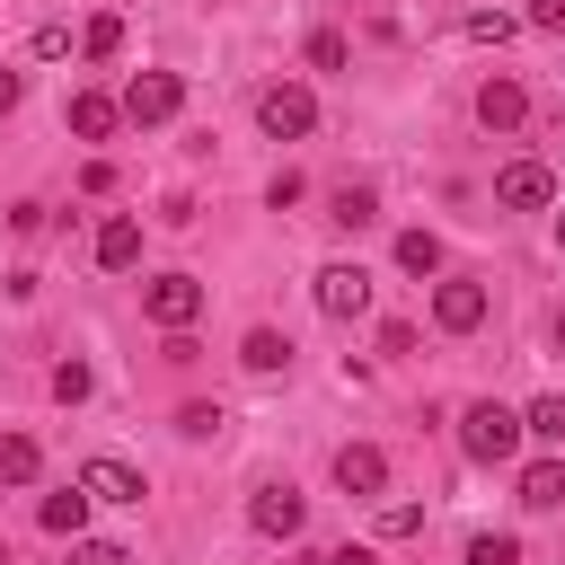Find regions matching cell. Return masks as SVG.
Masks as SVG:
<instances>
[{
  "instance_id": "cell-1",
  "label": "cell",
  "mask_w": 565,
  "mask_h": 565,
  "mask_svg": "<svg viewBox=\"0 0 565 565\" xmlns=\"http://www.w3.org/2000/svg\"><path fill=\"white\" fill-rule=\"evenodd\" d=\"M521 415L503 406V397H477V406H459V450L477 459V468H503V459H521Z\"/></svg>"
},
{
  "instance_id": "cell-2",
  "label": "cell",
  "mask_w": 565,
  "mask_h": 565,
  "mask_svg": "<svg viewBox=\"0 0 565 565\" xmlns=\"http://www.w3.org/2000/svg\"><path fill=\"white\" fill-rule=\"evenodd\" d=\"M141 318H150L159 335H185V327L203 318V282H194V274H150V282H141Z\"/></svg>"
},
{
  "instance_id": "cell-3",
  "label": "cell",
  "mask_w": 565,
  "mask_h": 565,
  "mask_svg": "<svg viewBox=\"0 0 565 565\" xmlns=\"http://www.w3.org/2000/svg\"><path fill=\"white\" fill-rule=\"evenodd\" d=\"M256 124H265L274 141H300V132H318V97H309L300 79H265V88H256Z\"/></svg>"
},
{
  "instance_id": "cell-4",
  "label": "cell",
  "mask_w": 565,
  "mask_h": 565,
  "mask_svg": "<svg viewBox=\"0 0 565 565\" xmlns=\"http://www.w3.org/2000/svg\"><path fill=\"white\" fill-rule=\"evenodd\" d=\"M115 106H124L132 124H177V106H185V79H177V71H132Z\"/></svg>"
},
{
  "instance_id": "cell-5",
  "label": "cell",
  "mask_w": 565,
  "mask_h": 565,
  "mask_svg": "<svg viewBox=\"0 0 565 565\" xmlns=\"http://www.w3.org/2000/svg\"><path fill=\"white\" fill-rule=\"evenodd\" d=\"M494 203L503 212H547L556 203V168L547 159H503L494 168Z\"/></svg>"
},
{
  "instance_id": "cell-6",
  "label": "cell",
  "mask_w": 565,
  "mask_h": 565,
  "mask_svg": "<svg viewBox=\"0 0 565 565\" xmlns=\"http://www.w3.org/2000/svg\"><path fill=\"white\" fill-rule=\"evenodd\" d=\"M477 124H486V132H521V124H530V88H521L512 71H486V79H477Z\"/></svg>"
},
{
  "instance_id": "cell-7",
  "label": "cell",
  "mask_w": 565,
  "mask_h": 565,
  "mask_svg": "<svg viewBox=\"0 0 565 565\" xmlns=\"http://www.w3.org/2000/svg\"><path fill=\"white\" fill-rule=\"evenodd\" d=\"M433 327H441V335H477V327H486V282H468V274L433 282Z\"/></svg>"
},
{
  "instance_id": "cell-8",
  "label": "cell",
  "mask_w": 565,
  "mask_h": 565,
  "mask_svg": "<svg viewBox=\"0 0 565 565\" xmlns=\"http://www.w3.org/2000/svg\"><path fill=\"white\" fill-rule=\"evenodd\" d=\"M300 521H309L300 486H256V494H247V530H256V539H300Z\"/></svg>"
},
{
  "instance_id": "cell-9",
  "label": "cell",
  "mask_w": 565,
  "mask_h": 565,
  "mask_svg": "<svg viewBox=\"0 0 565 565\" xmlns=\"http://www.w3.org/2000/svg\"><path fill=\"white\" fill-rule=\"evenodd\" d=\"M335 486H344L353 503L388 494V450H380V441H344V450H335Z\"/></svg>"
},
{
  "instance_id": "cell-10",
  "label": "cell",
  "mask_w": 565,
  "mask_h": 565,
  "mask_svg": "<svg viewBox=\"0 0 565 565\" xmlns=\"http://www.w3.org/2000/svg\"><path fill=\"white\" fill-rule=\"evenodd\" d=\"M318 309L327 318H362L371 309V274L362 265H318Z\"/></svg>"
},
{
  "instance_id": "cell-11",
  "label": "cell",
  "mask_w": 565,
  "mask_h": 565,
  "mask_svg": "<svg viewBox=\"0 0 565 565\" xmlns=\"http://www.w3.org/2000/svg\"><path fill=\"white\" fill-rule=\"evenodd\" d=\"M79 494L88 503H141V468L132 459H88L79 468Z\"/></svg>"
},
{
  "instance_id": "cell-12",
  "label": "cell",
  "mask_w": 565,
  "mask_h": 565,
  "mask_svg": "<svg viewBox=\"0 0 565 565\" xmlns=\"http://www.w3.org/2000/svg\"><path fill=\"white\" fill-rule=\"evenodd\" d=\"M88 256H97L106 274H132V265H141V221H132V212L97 221V247H88Z\"/></svg>"
},
{
  "instance_id": "cell-13",
  "label": "cell",
  "mask_w": 565,
  "mask_h": 565,
  "mask_svg": "<svg viewBox=\"0 0 565 565\" xmlns=\"http://www.w3.org/2000/svg\"><path fill=\"white\" fill-rule=\"evenodd\" d=\"M115 124H124V106H115L106 88H79V97H71V132H79V141H106Z\"/></svg>"
},
{
  "instance_id": "cell-14",
  "label": "cell",
  "mask_w": 565,
  "mask_h": 565,
  "mask_svg": "<svg viewBox=\"0 0 565 565\" xmlns=\"http://www.w3.org/2000/svg\"><path fill=\"white\" fill-rule=\"evenodd\" d=\"M35 521H44L53 539H79V530H88V494H79V486H62V494H44V503H35Z\"/></svg>"
},
{
  "instance_id": "cell-15",
  "label": "cell",
  "mask_w": 565,
  "mask_h": 565,
  "mask_svg": "<svg viewBox=\"0 0 565 565\" xmlns=\"http://www.w3.org/2000/svg\"><path fill=\"white\" fill-rule=\"evenodd\" d=\"M521 503H530V512H556V503H565V459H530V468H521Z\"/></svg>"
},
{
  "instance_id": "cell-16",
  "label": "cell",
  "mask_w": 565,
  "mask_h": 565,
  "mask_svg": "<svg viewBox=\"0 0 565 565\" xmlns=\"http://www.w3.org/2000/svg\"><path fill=\"white\" fill-rule=\"evenodd\" d=\"M35 477H44L35 433H0V486H35Z\"/></svg>"
},
{
  "instance_id": "cell-17",
  "label": "cell",
  "mask_w": 565,
  "mask_h": 565,
  "mask_svg": "<svg viewBox=\"0 0 565 565\" xmlns=\"http://www.w3.org/2000/svg\"><path fill=\"white\" fill-rule=\"evenodd\" d=\"M327 221H335V230H371V221H380V194H371V185H335V194H327Z\"/></svg>"
},
{
  "instance_id": "cell-18",
  "label": "cell",
  "mask_w": 565,
  "mask_h": 565,
  "mask_svg": "<svg viewBox=\"0 0 565 565\" xmlns=\"http://www.w3.org/2000/svg\"><path fill=\"white\" fill-rule=\"evenodd\" d=\"M238 362L265 380V371H282V362H291V335H274V327H247V335H238Z\"/></svg>"
},
{
  "instance_id": "cell-19",
  "label": "cell",
  "mask_w": 565,
  "mask_h": 565,
  "mask_svg": "<svg viewBox=\"0 0 565 565\" xmlns=\"http://www.w3.org/2000/svg\"><path fill=\"white\" fill-rule=\"evenodd\" d=\"M79 53H88V62H115V53H124V18H115V9H97V18L79 26Z\"/></svg>"
},
{
  "instance_id": "cell-20",
  "label": "cell",
  "mask_w": 565,
  "mask_h": 565,
  "mask_svg": "<svg viewBox=\"0 0 565 565\" xmlns=\"http://www.w3.org/2000/svg\"><path fill=\"white\" fill-rule=\"evenodd\" d=\"M397 265L406 274H441V238L433 230H397Z\"/></svg>"
},
{
  "instance_id": "cell-21",
  "label": "cell",
  "mask_w": 565,
  "mask_h": 565,
  "mask_svg": "<svg viewBox=\"0 0 565 565\" xmlns=\"http://www.w3.org/2000/svg\"><path fill=\"white\" fill-rule=\"evenodd\" d=\"M521 433L530 441H565V397H530L521 406Z\"/></svg>"
},
{
  "instance_id": "cell-22",
  "label": "cell",
  "mask_w": 565,
  "mask_h": 565,
  "mask_svg": "<svg viewBox=\"0 0 565 565\" xmlns=\"http://www.w3.org/2000/svg\"><path fill=\"white\" fill-rule=\"evenodd\" d=\"M468 565H521V539L512 530H477L468 539Z\"/></svg>"
},
{
  "instance_id": "cell-23",
  "label": "cell",
  "mask_w": 565,
  "mask_h": 565,
  "mask_svg": "<svg viewBox=\"0 0 565 565\" xmlns=\"http://www.w3.org/2000/svg\"><path fill=\"white\" fill-rule=\"evenodd\" d=\"M521 35V18H503V9H468V44H512Z\"/></svg>"
},
{
  "instance_id": "cell-24",
  "label": "cell",
  "mask_w": 565,
  "mask_h": 565,
  "mask_svg": "<svg viewBox=\"0 0 565 565\" xmlns=\"http://www.w3.org/2000/svg\"><path fill=\"white\" fill-rule=\"evenodd\" d=\"M344 62H353V44L335 26H309V71H344Z\"/></svg>"
},
{
  "instance_id": "cell-25",
  "label": "cell",
  "mask_w": 565,
  "mask_h": 565,
  "mask_svg": "<svg viewBox=\"0 0 565 565\" xmlns=\"http://www.w3.org/2000/svg\"><path fill=\"white\" fill-rule=\"evenodd\" d=\"M88 388H97V371H88V362H53V397H62V406H79Z\"/></svg>"
},
{
  "instance_id": "cell-26",
  "label": "cell",
  "mask_w": 565,
  "mask_h": 565,
  "mask_svg": "<svg viewBox=\"0 0 565 565\" xmlns=\"http://www.w3.org/2000/svg\"><path fill=\"white\" fill-rule=\"evenodd\" d=\"M221 424H230V415H221V406H203V397H194V406H177V433H185V441H212Z\"/></svg>"
},
{
  "instance_id": "cell-27",
  "label": "cell",
  "mask_w": 565,
  "mask_h": 565,
  "mask_svg": "<svg viewBox=\"0 0 565 565\" xmlns=\"http://www.w3.org/2000/svg\"><path fill=\"white\" fill-rule=\"evenodd\" d=\"M371 530H380V539H415V530H424V503H380Z\"/></svg>"
},
{
  "instance_id": "cell-28",
  "label": "cell",
  "mask_w": 565,
  "mask_h": 565,
  "mask_svg": "<svg viewBox=\"0 0 565 565\" xmlns=\"http://www.w3.org/2000/svg\"><path fill=\"white\" fill-rule=\"evenodd\" d=\"M300 194H309V177H300V168H274V185H265V203H274V212H291Z\"/></svg>"
},
{
  "instance_id": "cell-29",
  "label": "cell",
  "mask_w": 565,
  "mask_h": 565,
  "mask_svg": "<svg viewBox=\"0 0 565 565\" xmlns=\"http://www.w3.org/2000/svg\"><path fill=\"white\" fill-rule=\"evenodd\" d=\"M415 344H424V335H415V318H380V353H397V362H406Z\"/></svg>"
},
{
  "instance_id": "cell-30",
  "label": "cell",
  "mask_w": 565,
  "mask_h": 565,
  "mask_svg": "<svg viewBox=\"0 0 565 565\" xmlns=\"http://www.w3.org/2000/svg\"><path fill=\"white\" fill-rule=\"evenodd\" d=\"M71 565H132L115 539H71Z\"/></svg>"
},
{
  "instance_id": "cell-31",
  "label": "cell",
  "mask_w": 565,
  "mask_h": 565,
  "mask_svg": "<svg viewBox=\"0 0 565 565\" xmlns=\"http://www.w3.org/2000/svg\"><path fill=\"white\" fill-rule=\"evenodd\" d=\"M521 26H547V35H565V0H530V18Z\"/></svg>"
},
{
  "instance_id": "cell-32",
  "label": "cell",
  "mask_w": 565,
  "mask_h": 565,
  "mask_svg": "<svg viewBox=\"0 0 565 565\" xmlns=\"http://www.w3.org/2000/svg\"><path fill=\"white\" fill-rule=\"evenodd\" d=\"M318 565H380V556H371V547L353 539V547H335V556H318Z\"/></svg>"
},
{
  "instance_id": "cell-33",
  "label": "cell",
  "mask_w": 565,
  "mask_h": 565,
  "mask_svg": "<svg viewBox=\"0 0 565 565\" xmlns=\"http://www.w3.org/2000/svg\"><path fill=\"white\" fill-rule=\"evenodd\" d=\"M18 97H26V79H18V71H9V62H0V115H9V106H18Z\"/></svg>"
},
{
  "instance_id": "cell-34",
  "label": "cell",
  "mask_w": 565,
  "mask_h": 565,
  "mask_svg": "<svg viewBox=\"0 0 565 565\" xmlns=\"http://www.w3.org/2000/svg\"><path fill=\"white\" fill-rule=\"evenodd\" d=\"M556 353H565V309H556Z\"/></svg>"
},
{
  "instance_id": "cell-35",
  "label": "cell",
  "mask_w": 565,
  "mask_h": 565,
  "mask_svg": "<svg viewBox=\"0 0 565 565\" xmlns=\"http://www.w3.org/2000/svg\"><path fill=\"white\" fill-rule=\"evenodd\" d=\"M556 247H565V212H556Z\"/></svg>"
},
{
  "instance_id": "cell-36",
  "label": "cell",
  "mask_w": 565,
  "mask_h": 565,
  "mask_svg": "<svg viewBox=\"0 0 565 565\" xmlns=\"http://www.w3.org/2000/svg\"><path fill=\"white\" fill-rule=\"evenodd\" d=\"M0 565H9V539H0Z\"/></svg>"
}]
</instances>
